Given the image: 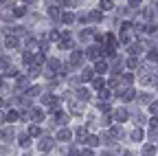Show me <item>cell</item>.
Masks as SVG:
<instances>
[{
	"mask_svg": "<svg viewBox=\"0 0 158 156\" xmlns=\"http://www.w3.org/2000/svg\"><path fill=\"white\" fill-rule=\"evenodd\" d=\"M40 150H42V152H48L51 147H53V141L51 139H40V145H37Z\"/></svg>",
	"mask_w": 158,
	"mask_h": 156,
	"instance_id": "cell-1",
	"label": "cell"
},
{
	"mask_svg": "<svg viewBox=\"0 0 158 156\" xmlns=\"http://www.w3.org/2000/svg\"><path fill=\"white\" fill-rule=\"evenodd\" d=\"M152 112H158V103H154V106H152Z\"/></svg>",
	"mask_w": 158,
	"mask_h": 156,
	"instance_id": "cell-2",
	"label": "cell"
}]
</instances>
